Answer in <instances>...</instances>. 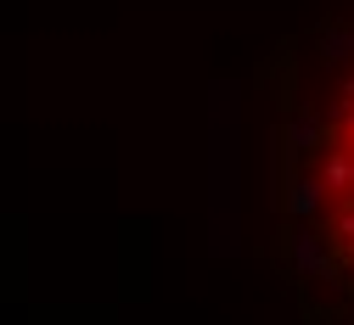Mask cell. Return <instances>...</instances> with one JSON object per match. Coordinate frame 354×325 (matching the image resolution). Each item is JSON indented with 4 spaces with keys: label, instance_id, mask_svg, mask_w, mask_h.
Returning a JSON list of instances; mask_svg holds the SVG:
<instances>
[{
    "label": "cell",
    "instance_id": "7a4b0ae2",
    "mask_svg": "<svg viewBox=\"0 0 354 325\" xmlns=\"http://www.w3.org/2000/svg\"><path fill=\"white\" fill-rule=\"evenodd\" d=\"M343 141H348V152H354V112H348V124H343Z\"/></svg>",
    "mask_w": 354,
    "mask_h": 325
},
{
    "label": "cell",
    "instance_id": "6da1fadb",
    "mask_svg": "<svg viewBox=\"0 0 354 325\" xmlns=\"http://www.w3.org/2000/svg\"><path fill=\"white\" fill-rule=\"evenodd\" d=\"M321 191H337V197L354 191V157H348V152H332V157H326V168H321Z\"/></svg>",
    "mask_w": 354,
    "mask_h": 325
}]
</instances>
